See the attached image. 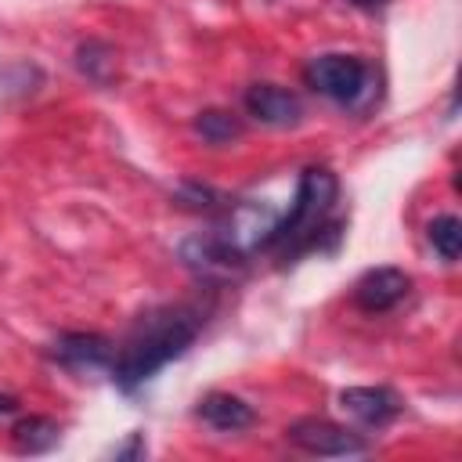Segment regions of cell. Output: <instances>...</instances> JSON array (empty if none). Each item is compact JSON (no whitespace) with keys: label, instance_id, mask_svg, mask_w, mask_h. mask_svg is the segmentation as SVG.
Returning <instances> with one entry per match:
<instances>
[{"label":"cell","instance_id":"13","mask_svg":"<svg viewBox=\"0 0 462 462\" xmlns=\"http://www.w3.org/2000/svg\"><path fill=\"white\" fill-rule=\"evenodd\" d=\"M191 126H195V134H199L206 144H231V141L242 134L238 116H231V112H224V108H206V112H199Z\"/></svg>","mask_w":462,"mask_h":462},{"label":"cell","instance_id":"11","mask_svg":"<svg viewBox=\"0 0 462 462\" xmlns=\"http://www.w3.org/2000/svg\"><path fill=\"white\" fill-rule=\"evenodd\" d=\"M61 440V426L47 415H25L11 426V448L18 455H43Z\"/></svg>","mask_w":462,"mask_h":462},{"label":"cell","instance_id":"7","mask_svg":"<svg viewBox=\"0 0 462 462\" xmlns=\"http://www.w3.org/2000/svg\"><path fill=\"white\" fill-rule=\"evenodd\" d=\"M245 112L263 126H296L303 119V101L289 87L253 83L245 90Z\"/></svg>","mask_w":462,"mask_h":462},{"label":"cell","instance_id":"16","mask_svg":"<svg viewBox=\"0 0 462 462\" xmlns=\"http://www.w3.org/2000/svg\"><path fill=\"white\" fill-rule=\"evenodd\" d=\"M346 4H354V7H383L386 0H346Z\"/></svg>","mask_w":462,"mask_h":462},{"label":"cell","instance_id":"12","mask_svg":"<svg viewBox=\"0 0 462 462\" xmlns=\"http://www.w3.org/2000/svg\"><path fill=\"white\" fill-rule=\"evenodd\" d=\"M426 238H430L433 253H437L444 263H455V260H458V253H462V224H458L455 213L433 217L430 227H426Z\"/></svg>","mask_w":462,"mask_h":462},{"label":"cell","instance_id":"1","mask_svg":"<svg viewBox=\"0 0 462 462\" xmlns=\"http://www.w3.org/2000/svg\"><path fill=\"white\" fill-rule=\"evenodd\" d=\"M202 310L188 307V303H170V307H155L148 314L137 318V325L130 328L126 343L116 350L112 357V383L123 393L141 390L159 368H166L170 361L184 357L188 346L199 339L202 332Z\"/></svg>","mask_w":462,"mask_h":462},{"label":"cell","instance_id":"3","mask_svg":"<svg viewBox=\"0 0 462 462\" xmlns=\"http://www.w3.org/2000/svg\"><path fill=\"white\" fill-rule=\"evenodd\" d=\"M303 79L314 94L343 105V108H365L372 101V65L357 54H318L307 61Z\"/></svg>","mask_w":462,"mask_h":462},{"label":"cell","instance_id":"10","mask_svg":"<svg viewBox=\"0 0 462 462\" xmlns=\"http://www.w3.org/2000/svg\"><path fill=\"white\" fill-rule=\"evenodd\" d=\"M195 415H199L209 430H220V433H238V430H249V426L256 422L253 404H245V401L235 397V393H220V390L206 393V397L199 401Z\"/></svg>","mask_w":462,"mask_h":462},{"label":"cell","instance_id":"5","mask_svg":"<svg viewBox=\"0 0 462 462\" xmlns=\"http://www.w3.org/2000/svg\"><path fill=\"white\" fill-rule=\"evenodd\" d=\"M180 260H184L195 274H202V278H231L235 271L245 267V256H242L238 249H231V245L217 235V227L184 238V242H180Z\"/></svg>","mask_w":462,"mask_h":462},{"label":"cell","instance_id":"15","mask_svg":"<svg viewBox=\"0 0 462 462\" xmlns=\"http://www.w3.org/2000/svg\"><path fill=\"white\" fill-rule=\"evenodd\" d=\"M134 455H144V433H130V440L116 448V458H134Z\"/></svg>","mask_w":462,"mask_h":462},{"label":"cell","instance_id":"6","mask_svg":"<svg viewBox=\"0 0 462 462\" xmlns=\"http://www.w3.org/2000/svg\"><path fill=\"white\" fill-rule=\"evenodd\" d=\"M339 408L346 415H354L361 426L383 430L404 411V401L390 386H346V390H339Z\"/></svg>","mask_w":462,"mask_h":462},{"label":"cell","instance_id":"8","mask_svg":"<svg viewBox=\"0 0 462 462\" xmlns=\"http://www.w3.org/2000/svg\"><path fill=\"white\" fill-rule=\"evenodd\" d=\"M411 289V278L401 271V267H372L357 278L354 285V303L368 314H383V310H393Z\"/></svg>","mask_w":462,"mask_h":462},{"label":"cell","instance_id":"14","mask_svg":"<svg viewBox=\"0 0 462 462\" xmlns=\"http://www.w3.org/2000/svg\"><path fill=\"white\" fill-rule=\"evenodd\" d=\"M76 65L83 76H90L94 83H108L112 76V65H116V51L101 40H87L79 51H76Z\"/></svg>","mask_w":462,"mask_h":462},{"label":"cell","instance_id":"2","mask_svg":"<svg viewBox=\"0 0 462 462\" xmlns=\"http://www.w3.org/2000/svg\"><path fill=\"white\" fill-rule=\"evenodd\" d=\"M336 202H339V180L332 170L325 166H307L300 173L296 195L289 213L278 217L267 249L263 253H278L282 263H292L303 253H332L339 245L343 235V220H336Z\"/></svg>","mask_w":462,"mask_h":462},{"label":"cell","instance_id":"4","mask_svg":"<svg viewBox=\"0 0 462 462\" xmlns=\"http://www.w3.org/2000/svg\"><path fill=\"white\" fill-rule=\"evenodd\" d=\"M285 440L307 455H321V458H343V455H365L368 440L332 419L321 415H303L296 422L285 426Z\"/></svg>","mask_w":462,"mask_h":462},{"label":"cell","instance_id":"9","mask_svg":"<svg viewBox=\"0 0 462 462\" xmlns=\"http://www.w3.org/2000/svg\"><path fill=\"white\" fill-rule=\"evenodd\" d=\"M51 357L72 372H83V368H108L112 357H116V346L108 336L101 332H61L54 343H51Z\"/></svg>","mask_w":462,"mask_h":462}]
</instances>
